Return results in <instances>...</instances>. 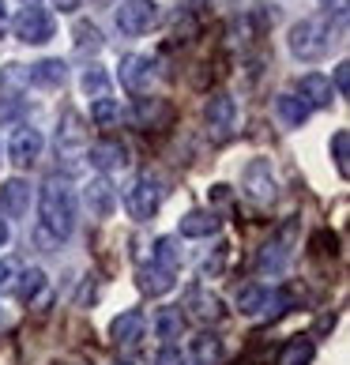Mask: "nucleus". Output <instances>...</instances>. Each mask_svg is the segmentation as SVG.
<instances>
[{
	"instance_id": "412c9836",
	"label": "nucleus",
	"mask_w": 350,
	"mask_h": 365,
	"mask_svg": "<svg viewBox=\"0 0 350 365\" xmlns=\"http://www.w3.org/2000/svg\"><path fill=\"white\" fill-rule=\"evenodd\" d=\"M219 226L222 219L215 211H188L181 219V237H211V234H219Z\"/></svg>"
},
{
	"instance_id": "6ab92c4d",
	"label": "nucleus",
	"mask_w": 350,
	"mask_h": 365,
	"mask_svg": "<svg viewBox=\"0 0 350 365\" xmlns=\"http://www.w3.org/2000/svg\"><path fill=\"white\" fill-rule=\"evenodd\" d=\"M272 302H275V294L267 287H260V282H245L237 290V313H245V317H260Z\"/></svg>"
},
{
	"instance_id": "a211bd4d",
	"label": "nucleus",
	"mask_w": 350,
	"mask_h": 365,
	"mask_svg": "<svg viewBox=\"0 0 350 365\" xmlns=\"http://www.w3.org/2000/svg\"><path fill=\"white\" fill-rule=\"evenodd\" d=\"M57 147H61V151H79V147H87V128H83V117H79L76 110H64L61 113Z\"/></svg>"
},
{
	"instance_id": "2f4dec72",
	"label": "nucleus",
	"mask_w": 350,
	"mask_h": 365,
	"mask_svg": "<svg viewBox=\"0 0 350 365\" xmlns=\"http://www.w3.org/2000/svg\"><path fill=\"white\" fill-rule=\"evenodd\" d=\"M117 117H120V106L113 98H94L91 102V120L94 125H113Z\"/></svg>"
},
{
	"instance_id": "5701e85b",
	"label": "nucleus",
	"mask_w": 350,
	"mask_h": 365,
	"mask_svg": "<svg viewBox=\"0 0 350 365\" xmlns=\"http://www.w3.org/2000/svg\"><path fill=\"white\" fill-rule=\"evenodd\" d=\"M16 294H19V302L34 305L38 297L46 294V272H42V267H26V272H19V279H16Z\"/></svg>"
},
{
	"instance_id": "393cba45",
	"label": "nucleus",
	"mask_w": 350,
	"mask_h": 365,
	"mask_svg": "<svg viewBox=\"0 0 350 365\" xmlns=\"http://www.w3.org/2000/svg\"><path fill=\"white\" fill-rule=\"evenodd\" d=\"M181 328H185V317H181V309H158L155 313V335L158 339H181Z\"/></svg>"
},
{
	"instance_id": "0eeeda50",
	"label": "nucleus",
	"mask_w": 350,
	"mask_h": 365,
	"mask_svg": "<svg viewBox=\"0 0 350 365\" xmlns=\"http://www.w3.org/2000/svg\"><path fill=\"white\" fill-rule=\"evenodd\" d=\"M117 31L128 34V38H140L147 31H155L158 26V4L155 0H120L117 8Z\"/></svg>"
},
{
	"instance_id": "c03bdc74",
	"label": "nucleus",
	"mask_w": 350,
	"mask_h": 365,
	"mask_svg": "<svg viewBox=\"0 0 350 365\" xmlns=\"http://www.w3.org/2000/svg\"><path fill=\"white\" fill-rule=\"evenodd\" d=\"M0 162H4V158H0Z\"/></svg>"
},
{
	"instance_id": "dca6fc26",
	"label": "nucleus",
	"mask_w": 350,
	"mask_h": 365,
	"mask_svg": "<svg viewBox=\"0 0 350 365\" xmlns=\"http://www.w3.org/2000/svg\"><path fill=\"white\" fill-rule=\"evenodd\" d=\"M83 204H87V211L94 215V219H110V215L117 211V192H113V185L105 181V178H94V181L83 188Z\"/></svg>"
},
{
	"instance_id": "473e14b6",
	"label": "nucleus",
	"mask_w": 350,
	"mask_h": 365,
	"mask_svg": "<svg viewBox=\"0 0 350 365\" xmlns=\"http://www.w3.org/2000/svg\"><path fill=\"white\" fill-rule=\"evenodd\" d=\"M76 46H79V49H102V34H98V26L79 23V26H76Z\"/></svg>"
},
{
	"instance_id": "423d86ee",
	"label": "nucleus",
	"mask_w": 350,
	"mask_h": 365,
	"mask_svg": "<svg viewBox=\"0 0 350 365\" xmlns=\"http://www.w3.org/2000/svg\"><path fill=\"white\" fill-rule=\"evenodd\" d=\"M294 237H298V219L282 222L279 234L260 249V256H257V272H260V275H279L282 267H287L290 252H294Z\"/></svg>"
},
{
	"instance_id": "c85d7f7f",
	"label": "nucleus",
	"mask_w": 350,
	"mask_h": 365,
	"mask_svg": "<svg viewBox=\"0 0 350 365\" xmlns=\"http://www.w3.org/2000/svg\"><path fill=\"white\" fill-rule=\"evenodd\" d=\"M83 91L91 94V98H110V76L94 64V68L83 72Z\"/></svg>"
},
{
	"instance_id": "39448f33",
	"label": "nucleus",
	"mask_w": 350,
	"mask_h": 365,
	"mask_svg": "<svg viewBox=\"0 0 350 365\" xmlns=\"http://www.w3.org/2000/svg\"><path fill=\"white\" fill-rule=\"evenodd\" d=\"M241 192H245L252 204H272L275 192H279L272 158H252L249 166L241 170Z\"/></svg>"
},
{
	"instance_id": "f257e3e1",
	"label": "nucleus",
	"mask_w": 350,
	"mask_h": 365,
	"mask_svg": "<svg viewBox=\"0 0 350 365\" xmlns=\"http://www.w3.org/2000/svg\"><path fill=\"white\" fill-rule=\"evenodd\" d=\"M76 192L68 181L49 178L42 188H38V237L46 245H61V241L72 237L76 230Z\"/></svg>"
},
{
	"instance_id": "a19ab883",
	"label": "nucleus",
	"mask_w": 350,
	"mask_h": 365,
	"mask_svg": "<svg viewBox=\"0 0 350 365\" xmlns=\"http://www.w3.org/2000/svg\"><path fill=\"white\" fill-rule=\"evenodd\" d=\"M117 365H143L136 354H128V358H117Z\"/></svg>"
},
{
	"instance_id": "4c0bfd02",
	"label": "nucleus",
	"mask_w": 350,
	"mask_h": 365,
	"mask_svg": "<svg viewBox=\"0 0 350 365\" xmlns=\"http://www.w3.org/2000/svg\"><path fill=\"white\" fill-rule=\"evenodd\" d=\"M83 0H53V8H61V11H76Z\"/></svg>"
},
{
	"instance_id": "7ed1b4c3",
	"label": "nucleus",
	"mask_w": 350,
	"mask_h": 365,
	"mask_svg": "<svg viewBox=\"0 0 350 365\" xmlns=\"http://www.w3.org/2000/svg\"><path fill=\"white\" fill-rule=\"evenodd\" d=\"M158 207H163V185H158V178H151V173H140V178L132 181V188L125 192V211L136 222H147L158 215Z\"/></svg>"
},
{
	"instance_id": "bb28decb",
	"label": "nucleus",
	"mask_w": 350,
	"mask_h": 365,
	"mask_svg": "<svg viewBox=\"0 0 350 365\" xmlns=\"http://www.w3.org/2000/svg\"><path fill=\"white\" fill-rule=\"evenodd\" d=\"M151 264L166 267V272H177V264H181L177 237H158V241H155V252H151Z\"/></svg>"
},
{
	"instance_id": "ddd939ff",
	"label": "nucleus",
	"mask_w": 350,
	"mask_h": 365,
	"mask_svg": "<svg viewBox=\"0 0 350 365\" xmlns=\"http://www.w3.org/2000/svg\"><path fill=\"white\" fill-rule=\"evenodd\" d=\"M298 98L309 106V110H328L335 102V91H331V79L320 76V72H309L298 79Z\"/></svg>"
},
{
	"instance_id": "b1692460",
	"label": "nucleus",
	"mask_w": 350,
	"mask_h": 365,
	"mask_svg": "<svg viewBox=\"0 0 350 365\" xmlns=\"http://www.w3.org/2000/svg\"><path fill=\"white\" fill-rule=\"evenodd\" d=\"M188 354H192L196 365H215L222 358V339H219V335H211V331H200L192 339V346H188Z\"/></svg>"
},
{
	"instance_id": "f704fd0d",
	"label": "nucleus",
	"mask_w": 350,
	"mask_h": 365,
	"mask_svg": "<svg viewBox=\"0 0 350 365\" xmlns=\"http://www.w3.org/2000/svg\"><path fill=\"white\" fill-rule=\"evenodd\" d=\"M11 275H19V267L11 264V260H4V264H0V294L16 287V279H11Z\"/></svg>"
},
{
	"instance_id": "a878e982",
	"label": "nucleus",
	"mask_w": 350,
	"mask_h": 365,
	"mask_svg": "<svg viewBox=\"0 0 350 365\" xmlns=\"http://www.w3.org/2000/svg\"><path fill=\"white\" fill-rule=\"evenodd\" d=\"M313 339H305V335H298V339H290L287 346H282V354H279V365H309L313 361Z\"/></svg>"
},
{
	"instance_id": "cd10ccee",
	"label": "nucleus",
	"mask_w": 350,
	"mask_h": 365,
	"mask_svg": "<svg viewBox=\"0 0 350 365\" xmlns=\"http://www.w3.org/2000/svg\"><path fill=\"white\" fill-rule=\"evenodd\" d=\"M23 113H26V102L23 98H16V94H4V98H0V128L19 125Z\"/></svg>"
},
{
	"instance_id": "37998d69",
	"label": "nucleus",
	"mask_w": 350,
	"mask_h": 365,
	"mask_svg": "<svg viewBox=\"0 0 350 365\" xmlns=\"http://www.w3.org/2000/svg\"><path fill=\"white\" fill-rule=\"evenodd\" d=\"M26 4H34V0H26Z\"/></svg>"
},
{
	"instance_id": "72a5a7b5",
	"label": "nucleus",
	"mask_w": 350,
	"mask_h": 365,
	"mask_svg": "<svg viewBox=\"0 0 350 365\" xmlns=\"http://www.w3.org/2000/svg\"><path fill=\"white\" fill-rule=\"evenodd\" d=\"M331 91L339 94V98H346V94H350V64H346V61L335 64V87H331Z\"/></svg>"
},
{
	"instance_id": "e433bc0d",
	"label": "nucleus",
	"mask_w": 350,
	"mask_h": 365,
	"mask_svg": "<svg viewBox=\"0 0 350 365\" xmlns=\"http://www.w3.org/2000/svg\"><path fill=\"white\" fill-rule=\"evenodd\" d=\"M204 8H211V0H181V11H188V16H196Z\"/></svg>"
},
{
	"instance_id": "79ce46f5",
	"label": "nucleus",
	"mask_w": 350,
	"mask_h": 365,
	"mask_svg": "<svg viewBox=\"0 0 350 365\" xmlns=\"http://www.w3.org/2000/svg\"><path fill=\"white\" fill-rule=\"evenodd\" d=\"M0 324H4V313H0Z\"/></svg>"
},
{
	"instance_id": "f8f14e48",
	"label": "nucleus",
	"mask_w": 350,
	"mask_h": 365,
	"mask_svg": "<svg viewBox=\"0 0 350 365\" xmlns=\"http://www.w3.org/2000/svg\"><path fill=\"white\" fill-rule=\"evenodd\" d=\"M234 117H237V102L230 98V94H226V91L211 94L207 106H204V120L211 125L215 136H226V132L234 128Z\"/></svg>"
},
{
	"instance_id": "4be33fe9",
	"label": "nucleus",
	"mask_w": 350,
	"mask_h": 365,
	"mask_svg": "<svg viewBox=\"0 0 350 365\" xmlns=\"http://www.w3.org/2000/svg\"><path fill=\"white\" fill-rule=\"evenodd\" d=\"M173 275L177 272H166V267H158V264L140 267V290L151 294V297H163V294L173 290Z\"/></svg>"
},
{
	"instance_id": "f3484780",
	"label": "nucleus",
	"mask_w": 350,
	"mask_h": 365,
	"mask_svg": "<svg viewBox=\"0 0 350 365\" xmlns=\"http://www.w3.org/2000/svg\"><path fill=\"white\" fill-rule=\"evenodd\" d=\"M64 79H68V64L61 57H46L26 68V83H34V87H61Z\"/></svg>"
},
{
	"instance_id": "aec40b11",
	"label": "nucleus",
	"mask_w": 350,
	"mask_h": 365,
	"mask_svg": "<svg viewBox=\"0 0 350 365\" xmlns=\"http://www.w3.org/2000/svg\"><path fill=\"white\" fill-rule=\"evenodd\" d=\"M275 113H279V120H282L287 128H302L313 110H309V106L298 98V94L287 91V94H275Z\"/></svg>"
},
{
	"instance_id": "4468645a",
	"label": "nucleus",
	"mask_w": 350,
	"mask_h": 365,
	"mask_svg": "<svg viewBox=\"0 0 350 365\" xmlns=\"http://www.w3.org/2000/svg\"><path fill=\"white\" fill-rule=\"evenodd\" d=\"M87 162H91L94 170H102V173L120 170L128 162V147L120 143V140H94L87 147Z\"/></svg>"
},
{
	"instance_id": "ea45409f",
	"label": "nucleus",
	"mask_w": 350,
	"mask_h": 365,
	"mask_svg": "<svg viewBox=\"0 0 350 365\" xmlns=\"http://www.w3.org/2000/svg\"><path fill=\"white\" fill-rule=\"evenodd\" d=\"M8 31V8H4V0H0V38H4Z\"/></svg>"
},
{
	"instance_id": "7c9ffc66",
	"label": "nucleus",
	"mask_w": 350,
	"mask_h": 365,
	"mask_svg": "<svg viewBox=\"0 0 350 365\" xmlns=\"http://www.w3.org/2000/svg\"><path fill=\"white\" fill-rule=\"evenodd\" d=\"M331 158H335V170H339V178H346V158H350V132L346 128H339L331 136Z\"/></svg>"
},
{
	"instance_id": "1a4fd4ad",
	"label": "nucleus",
	"mask_w": 350,
	"mask_h": 365,
	"mask_svg": "<svg viewBox=\"0 0 350 365\" xmlns=\"http://www.w3.org/2000/svg\"><path fill=\"white\" fill-rule=\"evenodd\" d=\"M117 76H120V87H128L132 94H143L147 87L155 83V61L143 57V53H128V57H120L117 64Z\"/></svg>"
},
{
	"instance_id": "f03ea898",
	"label": "nucleus",
	"mask_w": 350,
	"mask_h": 365,
	"mask_svg": "<svg viewBox=\"0 0 350 365\" xmlns=\"http://www.w3.org/2000/svg\"><path fill=\"white\" fill-rule=\"evenodd\" d=\"M290 53L298 61H320L331 46V26L324 19H302L290 26Z\"/></svg>"
},
{
	"instance_id": "9b49d317",
	"label": "nucleus",
	"mask_w": 350,
	"mask_h": 365,
	"mask_svg": "<svg viewBox=\"0 0 350 365\" xmlns=\"http://www.w3.org/2000/svg\"><path fill=\"white\" fill-rule=\"evenodd\" d=\"M31 185L23 178H11L0 185V219H26V211H31Z\"/></svg>"
},
{
	"instance_id": "9d476101",
	"label": "nucleus",
	"mask_w": 350,
	"mask_h": 365,
	"mask_svg": "<svg viewBox=\"0 0 350 365\" xmlns=\"http://www.w3.org/2000/svg\"><path fill=\"white\" fill-rule=\"evenodd\" d=\"M110 335H113V343L120 350H136L147 339V317L140 313V309H125L120 317H113Z\"/></svg>"
},
{
	"instance_id": "20e7f679",
	"label": "nucleus",
	"mask_w": 350,
	"mask_h": 365,
	"mask_svg": "<svg viewBox=\"0 0 350 365\" xmlns=\"http://www.w3.org/2000/svg\"><path fill=\"white\" fill-rule=\"evenodd\" d=\"M11 31H16V38L19 42H26V46H46L53 34H57V23H53V16L46 8H38V4H26V8H19V16L8 23Z\"/></svg>"
},
{
	"instance_id": "c9c22d12",
	"label": "nucleus",
	"mask_w": 350,
	"mask_h": 365,
	"mask_svg": "<svg viewBox=\"0 0 350 365\" xmlns=\"http://www.w3.org/2000/svg\"><path fill=\"white\" fill-rule=\"evenodd\" d=\"M155 365H185V358H181V350H177V346H166V350H158Z\"/></svg>"
},
{
	"instance_id": "58836bf2",
	"label": "nucleus",
	"mask_w": 350,
	"mask_h": 365,
	"mask_svg": "<svg viewBox=\"0 0 350 365\" xmlns=\"http://www.w3.org/2000/svg\"><path fill=\"white\" fill-rule=\"evenodd\" d=\"M11 241V230H8V219H0V249Z\"/></svg>"
},
{
	"instance_id": "6e6552de",
	"label": "nucleus",
	"mask_w": 350,
	"mask_h": 365,
	"mask_svg": "<svg viewBox=\"0 0 350 365\" xmlns=\"http://www.w3.org/2000/svg\"><path fill=\"white\" fill-rule=\"evenodd\" d=\"M181 317H192L196 324H219L226 317L222 297L211 294L207 287H188L185 290V313Z\"/></svg>"
},
{
	"instance_id": "2eb2a0df",
	"label": "nucleus",
	"mask_w": 350,
	"mask_h": 365,
	"mask_svg": "<svg viewBox=\"0 0 350 365\" xmlns=\"http://www.w3.org/2000/svg\"><path fill=\"white\" fill-rule=\"evenodd\" d=\"M42 132L38 128H16V136H11L8 143V158L16 162V166H31V162H38V155H42Z\"/></svg>"
},
{
	"instance_id": "c756f323",
	"label": "nucleus",
	"mask_w": 350,
	"mask_h": 365,
	"mask_svg": "<svg viewBox=\"0 0 350 365\" xmlns=\"http://www.w3.org/2000/svg\"><path fill=\"white\" fill-rule=\"evenodd\" d=\"M166 102H158V98H140L136 102V117H140V125H158V120H166Z\"/></svg>"
}]
</instances>
